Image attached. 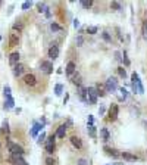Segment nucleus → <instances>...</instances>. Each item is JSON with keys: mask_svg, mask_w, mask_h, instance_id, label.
<instances>
[{"mask_svg": "<svg viewBox=\"0 0 147 165\" xmlns=\"http://www.w3.org/2000/svg\"><path fill=\"white\" fill-rule=\"evenodd\" d=\"M131 86H133V92L134 93H144V87L141 84L140 81V77H138V74L137 72H133L131 75Z\"/></svg>", "mask_w": 147, "mask_h": 165, "instance_id": "1", "label": "nucleus"}, {"mask_svg": "<svg viewBox=\"0 0 147 165\" xmlns=\"http://www.w3.org/2000/svg\"><path fill=\"white\" fill-rule=\"evenodd\" d=\"M22 83L25 84V86L28 87H34L35 84H37V77L34 75V74H25L24 77H22Z\"/></svg>", "mask_w": 147, "mask_h": 165, "instance_id": "2", "label": "nucleus"}, {"mask_svg": "<svg viewBox=\"0 0 147 165\" xmlns=\"http://www.w3.org/2000/svg\"><path fill=\"white\" fill-rule=\"evenodd\" d=\"M105 86H106V90L109 93H113V92H116V90H118V81H116V78H115V77H109Z\"/></svg>", "mask_w": 147, "mask_h": 165, "instance_id": "3", "label": "nucleus"}, {"mask_svg": "<svg viewBox=\"0 0 147 165\" xmlns=\"http://www.w3.org/2000/svg\"><path fill=\"white\" fill-rule=\"evenodd\" d=\"M54 139H56V134H52L46 142V152L49 155H52L54 152V149H56V146H54Z\"/></svg>", "mask_w": 147, "mask_h": 165, "instance_id": "4", "label": "nucleus"}, {"mask_svg": "<svg viewBox=\"0 0 147 165\" xmlns=\"http://www.w3.org/2000/svg\"><path fill=\"white\" fill-rule=\"evenodd\" d=\"M87 102L93 103V105L97 102V90L94 87H88L87 89Z\"/></svg>", "mask_w": 147, "mask_h": 165, "instance_id": "5", "label": "nucleus"}, {"mask_svg": "<svg viewBox=\"0 0 147 165\" xmlns=\"http://www.w3.org/2000/svg\"><path fill=\"white\" fill-rule=\"evenodd\" d=\"M19 44V34L10 31L9 33V47H16Z\"/></svg>", "mask_w": 147, "mask_h": 165, "instance_id": "6", "label": "nucleus"}, {"mask_svg": "<svg viewBox=\"0 0 147 165\" xmlns=\"http://www.w3.org/2000/svg\"><path fill=\"white\" fill-rule=\"evenodd\" d=\"M24 72H25V65H24V64H18V65L14 66V77L15 78H19Z\"/></svg>", "mask_w": 147, "mask_h": 165, "instance_id": "7", "label": "nucleus"}, {"mask_svg": "<svg viewBox=\"0 0 147 165\" xmlns=\"http://www.w3.org/2000/svg\"><path fill=\"white\" fill-rule=\"evenodd\" d=\"M19 64V52H12L9 55V65L15 66Z\"/></svg>", "mask_w": 147, "mask_h": 165, "instance_id": "8", "label": "nucleus"}, {"mask_svg": "<svg viewBox=\"0 0 147 165\" xmlns=\"http://www.w3.org/2000/svg\"><path fill=\"white\" fill-rule=\"evenodd\" d=\"M40 69H43L46 74H52L53 72V65H52V62L43 60V62L40 64Z\"/></svg>", "mask_w": 147, "mask_h": 165, "instance_id": "9", "label": "nucleus"}, {"mask_svg": "<svg viewBox=\"0 0 147 165\" xmlns=\"http://www.w3.org/2000/svg\"><path fill=\"white\" fill-rule=\"evenodd\" d=\"M118 112H119V108H118V105H112L110 106V111H109V119L110 121H115V119L118 118Z\"/></svg>", "mask_w": 147, "mask_h": 165, "instance_id": "10", "label": "nucleus"}, {"mask_svg": "<svg viewBox=\"0 0 147 165\" xmlns=\"http://www.w3.org/2000/svg\"><path fill=\"white\" fill-rule=\"evenodd\" d=\"M58 56H59V47L56 46V44L50 46V49H49V58L52 60H54Z\"/></svg>", "mask_w": 147, "mask_h": 165, "instance_id": "11", "label": "nucleus"}, {"mask_svg": "<svg viewBox=\"0 0 147 165\" xmlns=\"http://www.w3.org/2000/svg\"><path fill=\"white\" fill-rule=\"evenodd\" d=\"M71 143H72L74 147H77V149H82V142H81L80 137L72 136V137H71Z\"/></svg>", "mask_w": 147, "mask_h": 165, "instance_id": "12", "label": "nucleus"}, {"mask_svg": "<svg viewBox=\"0 0 147 165\" xmlns=\"http://www.w3.org/2000/svg\"><path fill=\"white\" fill-rule=\"evenodd\" d=\"M22 30H24V24H22V21H15V24L12 25V31L19 34Z\"/></svg>", "mask_w": 147, "mask_h": 165, "instance_id": "13", "label": "nucleus"}, {"mask_svg": "<svg viewBox=\"0 0 147 165\" xmlns=\"http://www.w3.org/2000/svg\"><path fill=\"white\" fill-rule=\"evenodd\" d=\"M66 128L68 127L65 124H62V126L58 128V133H56V137H59V139H63L65 137V134H66Z\"/></svg>", "mask_w": 147, "mask_h": 165, "instance_id": "14", "label": "nucleus"}, {"mask_svg": "<svg viewBox=\"0 0 147 165\" xmlns=\"http://www.w3.org/2000/svg\"><path fill=\"white\" fill-rule=\"evenodd\" d=\"M75 68H77V65L74 64V62H68V65H66V75L69 77V75H72L74 72H75Z\"/></svg>", "mask_w": 147, "mask_h": 165, "instance_id": "15", "label": "nucleus"}, {"mask_svg": "<svg viewBox=\"0 0 147 165\" xmlns=\"http://www.w3.org/2000/svg\"><path fill=\"white\" fill-rule=\"evenodd\" d=\"M121 156H122L124 159H127V161H131V162L138 159L135 155H133V153H129V152H122V153H121Z\"/></svg>", "mask_w": 147, "mask_h": 165, "instance_id": "16", "label": "nucleus"}, {"mask_svg": "<svg viewBox=\"0 0 147 165\" xmlns=\"http://www.w3.org/2000/svg\"><path fill=\"white\" fill-rule=\"evenodd\" d=\"M15 105L14 99H12V96H7L6 100H5V109H12Z\"/></svg>", "mask_w": 147, "mask_h": 165, "instance_id": "17", "label": "nucleus"}, {"mask_svg": "<svg viewBox=\"0 0 147 165\" xmlns=\"http://www.w3.org/2000/svg\"><path fill=\"white\" fill-rule=\"evenodd\" d=\"M41 128H43V124H38V122H35L33 127V130H31V136L33 137H37V133L40 131Z\"/></svg>", "mask_w": 147, "mask_h": 165, "instance_id": "18", "label": "nucleus"}, {"mask_svg": "<svg viewBox=\"0 0 147 165\" xmlns=\"http://www.w3.org/2000/svg\"><path fill=\"white\" fill-rule=\"evenodd\" d=\"M105 151H106L110 156H113V158H118V156H121V153H118V151L116 149H109V147H105Z\"/></svg>", "mask_w": 147, "mask_h": 165, "instance_id": "19", "label": "nucleus"}, {"mask_svg": "<svg viewBox=\"0 0 147 165\" xmlns=\"http://www.w3.org/2000/svg\"><path fill=\"white\" fill-rule=\"evenodd\" d=\"M100 134H101V137H103V140H105V142H109L110 136H109V131H107V128H101V130H100Z\"/></svg>", "mask_w": 147, "mask_h": 165, "instance_id": "20", "label": "nucleus"}, {"mask_svg": "<svg viewBox=\"0 0 147 165\" xmlns=\"http://www.w3.org/2000/svg\"><path fill=\"white\" fill-rule=\"evenodd\" d=\"M50 30H52V31H62V27L58 25L56 22H52V24H50Z\"/></svg>", "mask_w": 147, "mask_h": 165, "instance_id": "21", "label": "nucleus"}, {"mask_svg": "<svg viewBox=\"0 0 147 165\" xmlns=\"http://www.w3.org/2000/svg\"><path fill=\"white\" fill-rule=\"evenodd\" d=\"M62 92H63V86H62V84H58V86L54 87V93H56V96H60Z\"/></svg>", "mask_w": 147, "mask_h": 165, "instance_id": "22", "label": "nucleus"}, {"mask_svg": "<svg viewBox=\"0 0 147 165\" xmlns=\"http://www.w3.org/2000/svg\"><path fill=\"white\" fill-rule=\"evenodd\" d=\"M118 74H119V77H122V78H125V77H127V71H125L122 66L118 68Z\"/></svg>", "mask_w": 147, "mask_h": 165, "instance_id": "23", "label": "nucleus"}, {"mask_svg": "<svg viewBox=\"0 0 147 165\" xmlns=\"http://www.w3.org/2000/svg\"><path fill=\"white\" fill-rule=\"evenodd\" d=\"M37 7H38V12H44V10H46L47 7H46V3H40V2H38V3H37Z\"/></svg>", "mask_w": 147, "mask_h": 165, "instance_id": "24", "label": "nucleus"}, {"mask_svg": "<svg viewBox=\"0 0 147 165\" xmlns=\"http://www.w3.org/2000/svg\"><path fill=\"white\" fill-rule=\"evenodd\" d=\"M81 6L84 7V9H90V7L93 6V2H81Z\"/></svg>", "mask_w": 147, "mask_h": 165, "instance_id": "25", "label": "nucleus"}, {"mask_svg": "<svg viewBox=\"0 0 147 165\" xmlns=\"http://www.w3.org/2000/svg\"><path fill=\"white\" fill-rule=\"evenodd\" d=\"M143 37L147 40V21H144V24H143Z\"/></svg>", "mask_w": 147, "mask_h": 165, "instance_id": "26", "label": "nucleus"}, {"mask_svg": "<svg viewBox=\"0 0 147 165\" xmlns=\"http://www.w3.org/2000/svg\"><path fill=\"white\" fill-rule=\"evenodd\" d=\"M101 35H103L105 41H107V43H110V41H112V39H110V35H109V33H107V31H105V33L101 34Z\"/></svg>", "mask_w": 147, "mask_h": 165, "instance_id": "27", "label": "nucleus"}, {"mask_svg": "<svg viewBox=\"0 0 147 165\" xmlns=\"http://www.w3.org/2000/svg\"><path fill=\"white\" fill-rule=\"evenodd\" d=\"M88 133H90V136H91V137H96V128H94V126L88 127Z\"/></svg>", "mask_w": 147, "mask_h": 165, "instance_id": "28", "label": "nucleus"}, {"mask_svg": "<svg viewBox=\"0 0 147 165\" xmlns=\"http://www.w3.org/2000/svg\"><path fill=\"white\" fill-rule=\"evenodd\" d=\"M87 33L88 34H96V33H97V27H88Z\"/></svg>", "mask_w": 147, "mask_h": 165, "instance_id": "29", "label": "nucleus"}, {"mask_svg": "<svg viewBox=\"0 0 147 165\" xmlns=\"http://www.w3.org/2000/svg\"><path fill=\"white\" fill-rule=\"evenodd\" d=\"M46 164L47 165H56V159H53V158H50V156H49V158L46 159Z\"/></svg>", "mask_w": 147, "mask_h": 165, "instance_id": "30", "label": "nucleus"}, {"mask_svg": "<svg viewBox=\"0 0 147 165\" xmlns=\"http://www.w3.org/2000/svg\"><path fill=\"white\" fill-rule=\"evenodd\" d=\"M31 5H33L31 2H25V3L22 5V10H27V9H30V7H31Z\"/></svg>", "mask_w": 147, "mask_h": 165, "instance_id": "31", "label": "nucleus"}, {"mask_svg": "<svg viewBox=\"0 0 147 165\" xmlns=\"http://www.w3.org/2000/svg\"><path fill=\"white\" fill-rule=\"evenodd\" d=\"M46 139V133H41V136H38V145H41Z\"/></svg>", "mask_w": 147, "mask_h": 165, "instance_id": "32", "label": "nucleus"}, {"mask_svg": "<svg viewBox=\"0 0 147 165\" xmlns=\"http://www.w3.org/2000/svg\"><path fill=\"white\" fill-rule=\"evenodd\" d=\"M112 7H113V9H116V10H121V9H122L118 2H113V3H112Z\"/></svg>", "mask_w": 147, "mask_h": 165, "instance_id": "33", "label": "nucleus"}, {"mask_svg": "<svg viewBox=\"0 0 147 165\" xmlns=\"http://www.w3.org/2000/svg\"><path fill=\"white\" fill-rule=\"evenodd\" d=\"M3 92H5V97H7V96H10V87H5V90H3Z\"/></svg>", "mask_w": 147, "mask_h": 165, "instance_id": "34", "label": "nucleus"}, {"mask_svg": "<svg viewBox=\"0 0 147 165\" xmlns=\"http://www.w3.org/2000/svg\"><path fill=\"white\" fill-rule=\"evenodd\" d=\"M121 93H122V99L125 100L127 99V90H125V89H121Z\"/></svg>", "mask_w": 147, "mask_h": 165, "instance_id": "35", "label": "nucleus"}, {"mask_svg": "<svg viewBox=\"0 0 147 165\" xmlns=\"http://www.w3.org/2000/svg\"><path fill=\"white\" fill-rule=\"evenodd\" d=\"M82 43H84V39H82V37H78V39H77V44H78V46H81V44H82Z\"/></svg>", "mask_w": 147, "mask_h": 165, "instance_id": "36", "label": "nucleus"}, {"mask_svg": "<svg viewBox=\"0 0 147 165\" xmlns=\"http://www.w3.org/2000/svg\"><path fill=\"white\" fill-rule=\"evenodd\" d=\"M124 60H125V65H129V60H128V58H127V52H124Z\"/></svg>", "mask_w": 147, "mask_h": 165, "instance_id": "37", "label": "nucleus"}, {"mask_svg": "<svg viewBox=\"0 0 147 165\" xmlns=\"http://www.w3.org/2000/svg\"><path fill=\"white\" fill-rule=\"evenodd\" d=\"M78 165H87V161H85V159H80V161H78Z\"/></svg>", "mask_w": 147, "mask_h": 165, "instance_id": "38", "label": "nucleus"}, {"mask_svg": "<svg viewBox=\"0 0 147 165\" xmlns=\"http://www.w3.org/2000/svg\"><path fill=\"white\" fill-rule=\"evenodd\" d=\"M99 113H100V115L105 113V106H100V108H99Z\"/></svg>", "mask_w": 147, "mask_h": 165, "instance_id": "39", "label": "nucleus"}, {"mask_svg": "<svg viewBox=\"0 0 147 165\" xmlns=\"http://www.w3.org/2000/svg\"><path fill=\"white\" fill-rule=\"evenodd\" d=\"M74 27H75V28H78V27H80V21H78V19L74 21Z\"/></svg>", "mask_w": 147, "mask_h": 165, "instance_id": "40", "label": "nucleus"}, {"mask_svg": "<svg viewBox=\"0 0 147 165\" xmlns=\"http://www.w3.org/2000/svg\"><path fill=\"white\" fill-rule=\"evenodd\" d=\"M3 161V156H2V152H0V162Z\"/></svg>", "mask_w": 147, "mask_h": 165, "instance_id": "41", "label": "nucleus"}, {"mask_svg": "<svg viewBox=\"0 0 147 165\" xmlns=\"http://www.w3.org/2000/svg\"><path fill=\"white\" fill-rule=\"evenodd\" d=\"M0 149H2V142H0Z\"/></svg>", "mask_w": 147, "mask_h": 165, "instance_id": "42", "label": "nucleus"}, {"mask_svg": "<svg viewBox=\"0 0 147 165\" xmlns=\"http://www.w3.org/2000/svg\"><path fill=\"white\" fill-rule=\"evenodd\" d=\"M115 165H124V164H115Z\"/></svg>", "mask_w": 147, "mask_h": 165, "instance_id": "43", "label": "nucleus"}, {"mask_svg": "<svg viewBox=\"0 0 147 165\" xmlns=\"http://www.w3.org/2000/svg\"><path fill=\"white\" fill-rule=\"evenodd\" d=\"M146 16H147V13H146ZM146 21H147V19H146Z\"/></svg>", "mask_w": 147, "mask_h": 165, "instance_id": "44", "label": "nucleus"}]
</instances>
